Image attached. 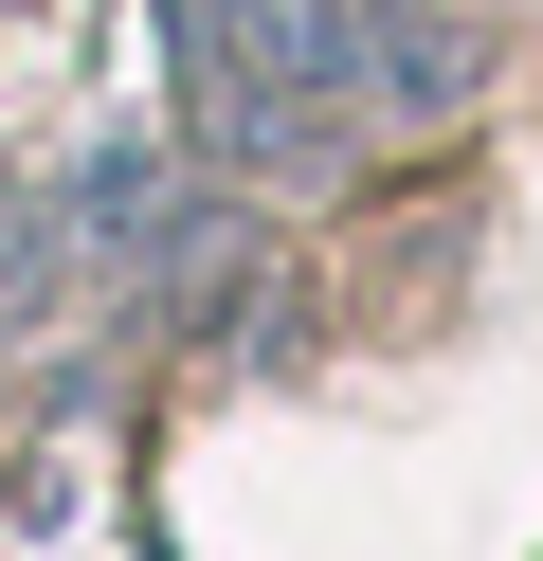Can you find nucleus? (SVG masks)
<instances>
[{"label": "nucleus", "mask_w": 543, "mask_h": 561, "mask_svg": "<svg viewBox=\"0 0 543 561\" xmlns=\"http://www.w3.org/2000/svg\"><path fill=\"white\" fill-rule=\"evenodd\" d=\"M72 290H109V272H91V236H72V182H0V344H19V327H55Z\"/></svg>", "instance_id": "obj_2"}, {"label": "nucleus", "mask_w": 543, "mask_h": 561, "mask_svg": "<svg viewBox=\"0 0 543 561\" xmlns=\"http://www.w3.org/2000/svg\"><path fill=\"white\" fill-rule=\"evenodd\" d=\"M163 73H181V146L236 163V182H290V163H326L344 127L290 91V37L272 0H163Z\"/></svg>", "instance_id": "obj_1"}]
</instances>
